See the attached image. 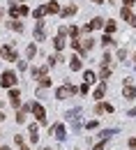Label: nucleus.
I'll list each match as a JSON object with an SVG mask.
<instances>
[{
    "label": "nucleus",
    "mask_w": 136,
    "mask_h": 150,
    "mask_svg": "<svg viewBox=\"0 0 136 150\" xmlns=\"http://www.w3.org/2000/svg\"><path fill=\"white\" fill-rule=\"evenodd\" d=\"M0 56H2V60H7V62H16L19 60V53H16V49L12 44H5L0 49Z\"/></svg>",
    "instance_id": "f257e3e1"
},
{
    "label": "nucleus",
    "mask_w": 136,
    "mask_h": 150,
    "mask_svg": "<svg viewBox=\"0 0 136 150\" xmlns=\"http://www.w3.org/2000/svg\"><path fill=\"white\" fill-rule=\"evenodd\" d=\"M0 86H2V88H14V86H16V72H14V69H7V72H2Z\"/></svg>",
    "instance_id": "f03ea898"
},
{
    "label": "nucleus",
    "mask_w": 136,
    "mask_h": 150,
    "mask_svg": "<svg viewBox=\"0 0 136 150\" xmlns=\"http://www.w3.org/2000/svg\"><path fill=\"white\" fill-rule=\"evenodd\" d=\"M30 111L35 113V118H37V122H42V125H46V111H44V106H42L39 102H30Z\"/></svg>",
    "instance_id": "7ed1b4c3"
},
{
    "label": "nucleus",
    "mask_w": 136,
    "mask_h": 150,
    "mask_svg": "<svg viewBox=\"0 0 136 150\" xmlns=\"http://www.w3.org/2000/svg\"><path fill=\"white\" fill-rule=\"evenodd\" d=\"M122 97H125V99H136V88L132 86V81H129V79H127V81H125V86H122Z\"/></svg>",
    "instance_id": "20e7f679"
},
{
    "label": "nucleus",
    "mask_w": 136,
    "mask_h": 150,
    "mask_svg": "<svg viewBox=\"0 0 136 150\" xmlns=\"http://www.w3.org/2000/svg\"><path fill=\"white\" fill-rule=\"evenodd\" d=\"M28 12H30V9H28L25 5H12V7H9V16H12V19H16V16H25Z\"/></svg>",
    "instance_id": "39448f33"
},
{
    "label": "nucleus",
    "mask_w": 136,
    "mask_h": 150,
    "mask_svg": "<svg viewBox=\"0 0 136 150\" xmlns=\"http://www.w3.org/2000/svg\"><path fill=\"white\" fill-rule=\"evenodd\" d=\"M120 16L127 21L129 25H134V28H136V14L132 12V9H129V7H122V9H120Z\"/></svg>",
    "instance_id": "423d86ee"
},
{
    "label": "nucleus",
    "mask_w": 136,
    "mask_h": 150,
    "mask_svg": "<svg viewBox=\"0 0 136 150\" xmlns=\"http://www.w3.org/2000/svg\"><path fill=\"white\" fill-rule=\"evenodd\" d=\"M78 42H81V46H78V51H81L83 56H88V51H90V49L95 46V39L90 37V35H88L85 39H78Z\"/></svg>",
    "instance_id": "0eeeda50"
},
{
    "label": "nucleus",
    "mask_w": 136,
    "mask_h": 150,
    "mask_svg": "<svg viewBox=\"0 0 136 150\" xmlns=\"http://www.w3.org/2000/svg\"><path fill=\"white\" fill-rule=\"evenodd\" d=\"M21 93L16 90V88H9V104L14 106V109H21Z\"/></svg>",
    "instance_id": "6e6552de"
},
{
    "label": "nucleus",
    "mask_w": 136,
    "mask_h": 150,
    "mask_svg": "<svg viewBox=\"0 0 136 150\" xmlns=\"http://www.w3.org/2000/svg\"><path fill=\"white\" fill-rule=\"evenodd\" d=\"M101 25H104V19H92L90 21V23H85V25H83V30H85V33H90V30H97V28H101Z\"/></svg>",
    "instance_id": "1a4fd4ad"
},
{
    "label": "nucleus",
    "mask_w": 136,
    "mask_h": 150,
    "mask_svg": "<svg viewBox=\"0 0 136 150\" xmlns=\"http://www.w3.org/2000/svg\"><path fill=\"white\" fill-rule=\"evenodd\" d=\"M44 12H46V14H60V5L56 0H51V2L44 5Z\"/></svg>",
    "instance_id": "9d476101"
},
{
    "label": "nucleus",
    "mask_w": 136,
    "mask_h": 150,
    "mask_svg": "<svg viewBox=\"0 0 136 150\" xmlns=\"http://www.w3.org/2000/svg\"><path fill=\"white\" fill-rule=\"evenodd\" d=\"M56 132V139L58 141H65V136H67V132H65V125H53V127H49V132Z\"/></svg>",
    "instance_id": "9b49d317"
},
{
    "label": "nucleus",
    "mask_w": 136,
    "mask_h": 150,
    "mask_svg": "<svg viewBox=\"0 0 136 150\" xmlns=\"http://www.w3.org/2000/svg\"><path fill=\"white\" fill-rule=\"evenodd\" d=\"M95 113H97V115H101V113H113V106H111V104H101V102H99L97 106H95Z\"/></svg>",
    "instance_id": "f8f14e48"
},
{
    "label": "nucleus",
    "mask_w": 136,
    "mask_h": 150,
    "mask_svg": "<svg viewBox=\"0 0 136 150\" xmlns=\"http://www.w3.org/2000/svg\"><path fill=\"white\" fill-rule=\"evenodd\" d=\"M69 97V86H60L56 90V99H67Z\"/></svg>",
    "instance_id": "ddd939ff"
},
{
    "label": "nucleus",
    "mask_w": 136,
    "mask_h": 150,
    "mask_svg": "<svg viewBox=\"0 0 136 150\" xmlns=\"http://www.w3.org/2000/svg\"><path fill=\"white\" fill-rule=\"evenodd\" d=\"M69 60H72V62H69V69H72V72H78V69H81V58H78V56H72Z\"/></svg>",
    "instance_id": "4468645a"
},
{
    "label": "nucleus",
    "mask_w": 136,
    "mask_h": 150,
    "mask_svg": "<svg viewBox=\"0 0 136 150\" xmlns=\"http://www.w3.org/2000/svg\"><path fill=\"white\" fill-rule=\"evenodd\" d=\"M104 95H106V83H101V86H97V88H95V95H92V97H95V99H101V97H104Z\"/></svg>",
    "instance_id": "2eb2a0df"
},
{
    "label": "nucleus",
    "mask_w": 136,
    "mask_h": 150,
    "mask_svg": "<svg viewBox=\"0 0 136 150\" xmlns=\"http://www.w3.org/2000/svg\"><path fill=\"white\" fill-rule=\"evenodd\" d=\"M60 14H62L65 19H69V16H74V14H76V7H74V5H69V7H65V9H60Z\"/></svg>",
    "instance_id": "dca6fc26"
},
{
    "label": "nucleus",
    "mask_w": 136,
    "mask_h": 150,
    "mask_svg": "<svg viewBox=\"0 0 136 150\" xmlns=\"http://www.w3.org/2000/svg\"><path fill=\"white\" fill-rule=\"evenodd\" d=\"M109 76H111V67H109V65H101V72H99V79H101V81L106 83V79H109Z\"/></svg>",
    "instance_id": "f3484780"
},
{
    "label": "nucleus",
    "mask_w": 136,
    "mask_h": 150,
    "mask_svg": "<svg viewBox=\"0 0 136 150\" xmlns=\"http://www.w3.org/2000/svg\"><path fill=\"white\" fill-rule=\"evenodd\" d=\"M83 83H88V86H90V83H95V72L85 69V72H83Z\"/></svg>",
    "instance_id": "a211bd4d"
},
{
    "label": "nucleus",
    "mask_w": 136,
    "mask_h": 150,
    "mask_svg": "<svg viewBox=\"0 0 136 150\" xmlns=\"http://www.w3.org/2000/svg\"><path fill=\"white\" fill-rule=\"evenodd\" d=\"M46 76V67H32V79H42Z\"/></svg>",
    "instance_id": "6ab92c4d"
},
{
    "label": "nucleus",
    "mask_w": 136,
    "mask_h": 150,
    "mask_svg": "<svg viewBox=\"0 0 136 150\" xmlns=\"http://www.w3.org/2000/svg\"><path fill=\"white\" fill-rule=\"evenodd\" d=\"M53 46H56V51H62L65 49V37H53Z\"/></svg>",
    "instance_id": "aec40b11"
},
{
    "label": "nucleus",
    "mask_w": 136,
    "mask_h": 150,
    "mask_svg": "<svg viewBox=\"0 0 136 150\" xmlns=\"http://www.w3.org/2000/svg\"><path fill=\"white\" fill-rule=\"evenodd\" d=\"M113 44H116V42H113L111 35H104V37H101V46H104V49H109V46H113Z\"/></svg>",
    "instance_id": "412c9836"
},
{
    "label": "nucleus",
    "mask_w": 136,
    "mask_h": 150,
    "mask_svg": "<svg viewBox=\"0 0 136 150\" xmlns=\"http://www.w3.org/2000/svg\"><path fill=\"white\" fill-rule=\"evenodd\" d=\"M113 134H116V129H101V132H99V139H101V141H106V139H111Z\"/></svg>",
    "instance_id": "4be33fe9"
},
{
    "label": "nucleus",
    "mask_w": 136,
    "mask_h": 150,
    "mask_svg": "<svg viewBox=\"0 0 136 150\" xmlns=\"http://www.w3.org/2000/svg\"><path fill=\"white\" fill-rule=\"evenodd\" d=\"M25 56H28L30 60H32V58L37 56V46H35V44H30V46H28V51H25Z\"/></svg>",
    "instance_id": "5701e85b"
},
{
    "label": "nucleus",
    "mask_w": 136,
    "mask_h": 150,
    "mask_svg": "<svg viewBox=\"0 0 136 150\" xmlns=\"http://www.w3.org/2000/svg\"><path fill=\"white\" fill-rule=\"evenodd\" d=\"M58 62H62V56H60V53H56V56H49V65H58Z\"/></svg>",
    "instance_id": "b1692460"
},
{
    "label": "nucleus",
    "mask_w": 136,
    "mask_h": 150,
    "mask_svg": "<svg viewBox=\"0 0 136 150\" xmlns=\"http://www.w3.org/2000/svg\"><path fill=\"white\" fill-rule=\"evenodd\" d=\"M9 28H12V30H16V33H21V30H23V23H19V21H14V19H12Z\"/></svg>",
    "instance_id": "393cba45"
},
{
    "label": "nucleus",
    "mask_w": 136,
    "mask_h": 150,
    "mask_svg": "<svg viewBox=\"0 0 136 150\" xmlns=\"http://www.w3.org/2000/svg\"><path fill=\"white\" fill-rule=\"evenodd\" d=\"M44 14H46V12H44V5H42V7H37V9H35V12H32V16H35V19H42V16H44Z\"/></svg>",
    "instance_id": "a878e982"
},
{
    "label": "nucleus",
    "mask_w": 136,
    "mask_h": 150,
    "mask_svg": "<svg viewBox=\"0 0 136 150\" xmlns=\"http://www.w3.org/2000/svg\"><path fill=\"white\" fill-rule=\"evenodd\" d=\"M111 33H116V23L113 21H106V35H111Z\"/></svg>",
    "instance_id": "bb28decb"
},
{
    "label": "nucleus",
    "mask_w": 136,
    "mask_h": 150,
    "mask_svg": "<svg viewBox=\"0 0 136 150\" xmlns=\"http://www.w3.org/2000/svg\"><path fill=\"white\" fill-rule=\"evenodd\" d=\"M67 35H69V28H67V25H62V28L58 30V37H67Z\"/></svg>",
    "instance_id": "cd10ccee"
},
{
    "label": "nucleus",
    "mask_w": 136,
    "mask_h": 150,
    "mask_svg": "<svg viewBox=\"0 0 136 150\" xmlns=\"http://www.w3.org/2000/svg\"><path fill=\"white\" fill-rule=\"evenodd\" d=\"M69 35H72V39L78 37V28H76V25H69Z\"/></svg>",
    "instance_id": "c85d7f7f"
},
{
    "label": "nucleus",
    "mask_w": 136,
    "mask_h": 150,
    "mask_svg": "<svg viewBox=\"0 0 136 150\" xmlns=\"http://www.w3.org/2000/svg\"><path fill=\"white\" fill-rule=\"evenodd\" d=\"M118 58L125 62V60H127V51H125V49H118Z\"/></svg>",
    "instance_id": "c756f323"
},
{
    "label": "nucleus",
    "mask_w": 136,
    "mask_h": 150,
    "mask_svg": "<svg viewBox=\"0 0 136 150\" xmlns=\"http://www.w3.org/2000/svg\"><path fill=\"white\" fill-rule=\"evenodd\" d=\"M28 134H37V125H35V122L28 125Z\"/></svg>",
    "instance_id": "7c9ffc66"
},
{
    "label": "nucleus",
    "mask_w": 136,
    "mask_h": 150,
    "mask_svg": "<svg viewBox=\"0 0 136 150\" xmlns=\"http://www.w3.org/2000/svg\"><path fill=\"white\" fill-rule=\"evenodd\" d=\"M88 88H90L88 83H81V88H78V93H81V95H85V93H88Z\"/></svg>",
    "instance_id": "2f4dec72"
},
{
    "label": "nucleus",
    "mask_w": 136,
    "mask_h": 150,
    "mask_svg": "<svg viewBox=\"0 0 136 150\" xmlns=\"http://www.w3.org/2000/svg\"><path fill=\"white\" fill-rule=\"evenodd\" d=\"M85 127H88V129H95V127H97V120H90V122H85Z\"/></svg>",
    "instance_id": "473e14b6"
},
{
    "label": "nucleus",
    "mask_w": 136,
    "mask_h": 150,
    "mask_svg": "<svg viewBox=\"0 0 136 150\" xmlns=\"http://www.w3.org/2000/svg\"><path fill=\"white\" fill-rule=\"evenodd\" d=\"M104 148H106V143H104V141H99L97 146H95V150H104Z\"/></svg>",
    "instance_id": "72a5a7b5"
},
{
    "label": "nucleus",
    "mask_w": 136,
    "mask_h": 150,
    "mask_svg": "<svg viewBox=\"0 0 136 150\" xmlns=\"http://www.w3.org/2000/svg\"><path fill=\"white\" fill-rule=\"evenodd\" d=\"M127 115H129V118H136V109H129V111H127Z\"/></svg>",
    "instance_id": "f704fd0d"
},
{
    "label": "nucleus",
    "mask_w": 136,
    "mask_h": 150,
    "mask_svg": "<svg viewBox=\"0 0 136 150\" xmlns=\"http://www.w3.org/2000/svg\"><path fill=\"white\" fill-rule=\"evenodd\" d=\"M122 2H125V7H132V5H134L136 0H122Z\"/></svg>",
    "instance_id": "c9c22d12"
},
{
    "label": "nucleus",
    "mask_w": 136,
    "mask_h": 150,
    "mask_svg": "<svg viewBox=\"0 0 136 150\" xmlns=\"http://www.w3.org/2000/svg\"><path fill=\"white\" fill-rule=\"evenodd\" d=\"M129 148H136V139H129Z\"/></svg>",
    "instance_id": "e433bc0d"
},
{
    "label": "nucleus",
    "mask_w": 136,
    "mask_h": 150,
    "mask_svg": "<svg viewBox=\"0 0 136 150\" xmlns=\"http://www.w3.org/2000/svg\"><path fill=\"white\" fill-rule=\"evenodd\" d=\"M19 148H21V150H30V148H28V146H25V143H21Z\"/></svg>",
    "instance_id": "4c0bfd02"
},
{
    "label": "nucleus",
    "mask_w": 136,
    "mask_h": 150,
    "mask_svg": "<svg viewBox=\"0 0 136 150\" xmlns=\"http://www.w3.org/2000/svg\"><path fill=\"white\" fill-rule=\"evenodd\" d=\"M92 2H97V5H101V2H104V0H92Z\"/></svg>",
    "instance_id": "58836bf2"
},
{
    "label": "nucleus",
    "mask_w": 136,
    "mask_h": 150,
    "mask_svg": "<svg viewBox=\"0 0 136 150\" xmlns=\"http://www.w3.org/2000/svg\"><path fill=\"white\" fill-rule=\"evenodd\" d=\"M0 150H9V148H7V146H2V148H0Z\"/></svg>",
    "instance_id": "ea45409f"
},
{
    "label": "nucleus",
    "mask_w": 136,
    "mask_h": 150,
    "mask_svg": "<svg viewBox=\"0 0 136 150\" xmlns=\"http://www.w3.org/2000/svg\"><path fill=\"white\" fill-rule=\"evenodd\" d=\"M2 118H5V115H2V113H0V120H2Z\"/></svg>",
    "instance_id": "a19ab883"
},
{
    "label": "nucleus",
    "mask_w": 136,
    "mask_h": 150,
    "mask_svg": "<svg viewBox=\"0 0 136 150\" xmlns=\"http://www.w3.org/2000/svg\"><path fill=\"white\" fill-rule=\"evenodd\" d=\"M44 150H51V148H44Z\"/></svg>",
    "instance_id": "79ce46f5"
},
{
    "label": "nucleus",
    "mask_w": 136,
    "mask_h": 150,
    "mask_svg": "<svg viewBox=\"0 0 136 150\" xmlns=\"http://www.w3.org/2000/svg\"><path fill=\"white\" fill-rule=\"evenodd\" d=\"M134 60H136V53H134Z\"/></svg>",
    "instance_id": "37998d69"
}]
</instances>
